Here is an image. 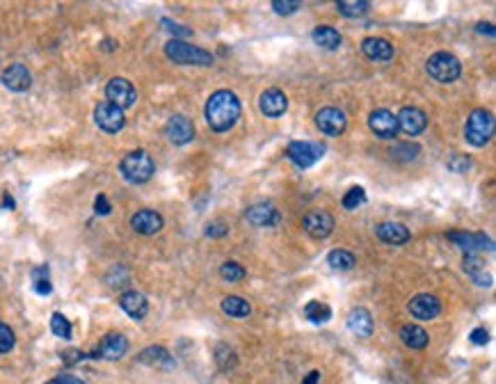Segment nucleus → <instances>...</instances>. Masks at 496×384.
Returning <instances> with one entry per match:
<instances>
[{"label": "nucleus", "mask_w": 496, "mask_h": 384, "mask_svg": "<svg viewBox=\"0 0 496 384\" xmlns=\"http://www.w3.org/2000/svg\"><path fill=\"white\" fill-rule=\"evenodd\" d=\"M240 101L229 90H218L206 101V124L216 133H226L238 124L240 119Z\"/></svg>", "instance_id": "obj_1"}, {"label": "nucleus", "mask_w": 496, "mask_h": 384, "mask_svg": "<svg viewBox=\"0 0 496 384\" xmlns=\"http://www.w3.org/2000/svg\"><path fill=\"white\" fill-rule=\"evenodd\" d=\"M119 172H122V177L129 181V183L142 185L153 177L156 165H153V158L144 149H135V151L126 153V156L122 158V163H119Z\"/></svg>", "instance_id": "obj_2"}, {"label": "nucleus", "mask_w": 496, "mask_h": 384, "mask_svg": "<svg viewBox=\"0 0 496 384\" xmlns=\"http://www.w3.org/2000/svg\"><path fill=\"white\" fill-rule=\"evenodd\" d=\"M494 114L485 110V107H478V110H473L469 114L467 124H465V138L467 142L475 146V149H480V146H485L492 142L494 138Z\"/></svg>", "instance_id": "obj_3"}, {"label": "nucleus", "mask_w": 496, "mask_h": 384, "mask_svg": "<svg viewBox=\"0 0 496 384\" xmlns=\"http://www.w3.org/2000/svg\"><path fill=\"white\" fill-rule=\"evenodd\" d=\"M165 55L172 60L174 64H183V66H211L213 64V53L199 49L183 42V39H172L165 46Z\"/></svg>", "instance_id": "obj_4"}, {"label": "nucleus", "mask_w": 496, "mask_h": 384, "mask_svg": "<svg viewBox=\"0 0 496 384\" xmlns=\"http://www.w3.org/2000/svg\"><path fill=\"white\" fill-rule=\"evenodd\" d=\"M426 71L432 80H437V83H441V85H448V83H455V80L460 78L462 64L453 53L439 51V53H434V55L428 57Z\"/></svg>", "instance_id": "obj_5"}, {"label": "nucleus", "mask_w": 496, "mask_h": 384, "mask_svg": "<svg viewBox=\"0 0 496 384\" xmlns=\"http://www.w3.org/2000/svg\"><path fill=\"white\" fill-rule=\"evenodd\" d=\"M325 153V144L318 142H306V140H295V142L288 144L286 156L293 165H298L300 170H309L323 158Z\"/></svg>", "instance_id": "obj_6"}, {"label": "nucleus", "mask_w": 496, "mask_h": 384, "mask_svg": "<svg viewBox=\"0 0 496 384\" xmlns=\"http://www.w3.org/2000/svg\"><path fill=\"white\" fill-rule=\"evenodd\" d=\"M105 97H108V103L117 105L119 110H126V107H133L138 101V92L133 87L131 80L126 78H112L108 85H105Z\"/></svg>", "instance_id": "obj_7"}, {"label": "nucleus", "mask_w": 496, "mask_h": 384, "mask_svg": "<svg viewBox=\"0 0 496 384\" xmlns=\"http://www.w3.org/2000/svg\"><path fill=\"white\" fill-rule=\"evenodd\" d=\"M94 121L105 133H119L126 126L124 110H119L117 105L108 103V101H101V103L94 107Z\"/></svg>", "instance_id": "obj_8"}, {"label": "nucleus", "mask_w": 496, "mask_h": 384, "mask_svg": "<svg viewBox=\"0 0 496 384\" xmlns=\"http://www.w3.org/2000/svg\"><path fill=\"white\" fill-rule=\"evenodd\" d=\"M316 126L325 133V136L339 138L345 133L348 117L343 110H339V107H323V110L316 112Z\"/></svg>", "instance_id": "obj_9"}, {"label": "nucleus", "mask_w": 496, "mask_h": 384, "mask_svg": "<svg viewBox=\"0 0 496 384\" xmlns=\"http://www.w3.org/2000/svg\"><path fill=\"white\" fill-rule=\"evenodd\" d=\"M448 240H453L460 249H465L467 254H478V252H494V240L487 238L485 233H469V231H451Z\"/></svg>", "instance_id": "obj_10"}, {"label": "nucleus", "mask_w": 496, "mask_h": 384, "mask_svg": "<svg viewBox=\"0 0 496 384\" xmlns=\"http://www.w3.org/2000/svg\"><path fill=\"white\" fill-rule=\"evenodd\" d=\"M302 227L311 238L325 240L334 231V218L327 211H309L302 218Z\"/></svg>", "instance_id": "obj_11"}, {"label": "nucleus", "mask_w": 496, "mask_h": 384, "mask_svg": "<svg viewBox=\"0 0 496 384\" xmlns=\"http://www.w3.org/2000/svg\"><path fill=\"white\" fill-rule=\"evenodd\" d=\"M368 128L380 140H393L398 136V119H395V114L391 110L380 107V110H373L371 117H368Z\"/></svg>", "instance_id": "obj_12"}, {"label": "nucleus", "mask_w": 496, "mask_h": 384, "mask_svg": "<svg viewBox=\"0 0 496 384\" xmlns=\"http://www.w3.org/2000/svg\"><path fill=\"white\" fill-rule=\"evenodd\" d=\"M129 353V339L119 332H110L101 339V346L94 353V359H108V361H117Z\"/></svg>", "instance_id": "obj_13"}, {"label": "nucleus", "mask_w": 496, "mask_h": 384, "mask_svg": "<svg viewBox=\"0 0 496 384\" xmlns=\"http://www.w3.org/2000/svg\"><path fill=\"white\" fill-rule=\"evenodd\" d=\"M165 136L174 146H183L194 140V126L190 119L183 117V114H174L165 126Z\"/></svg>", "instance_id": "obj_14"}, {"label": "nucleus", "mask_w": 496, "mask_h": 384, "mask_svg": "<svg viewBox=\"0 0 496 384\" xmlns=\"http://www.w3.org/2000/svg\"><path fill=\"white\" fill-rule=\"evenodd\" d=\"M395 119H398V131H403L412 138L419 136V133H423L426 126H428L426 112L421 110V107H414V105H405L403 110L395 114Z\"/></svg>", "instance_id": "obj_15"}, {"label": "nucleus", "mask_w": 496, "mask_h": 384, "mask_svg": "<svg viewBox=\"0 0 496 384\" xmlns=\"http://www.w3.org/2000/svg\"><path fill=\"white\" fill-rule=\"evenodd\" d=\"M163 225H165L163 215L153 211V208H142V211H138L131 218V229L140 235H156L163 229Z\"/></svg>", "instance_id": "obj_16"}, {"label": "nucleus", "mask_w": 496, "mask_h": 384, "mask_svg": "<svg viewBox=\"0 0 496 384\" xmlns=\"http://www.w3.org/2000/svg\"><path fill=\"white\" fill-rule=\"evenodd\" d=\"M259 110L263 112L265 117H270V119L281 117V114L288 110L286 94L281 92V90H277V87H270V90H265L259 97Z\"/></svg>", "instance_id": "obj_17"}, {"label": "nucleus", "mask_w": 496, "mask_h": 384, "mask_svg": "<svg viewBox=\"0 0 496 384\" xmlns=\"http://www.w3.org/2000/svg\"><path fill=\"white\" fill-rule=\"evenodd\" d=\"M410 313L417 320H432L441 313V302L430 293H419L410 302Z\"/></svg>", "instance_id": "obj_18"}, {"label": "nucleus", "mask_w": 496, "mask_h": 384, "mask_svg": "<svg viewBox=\"0 0 496 384\" xmlns=\"http://www.w3.org/2000/svg\"><path fill=\"white\" fill-rule=\"evenodd\" d=\"M245 220L250 222L252 227H274L281 222V215L272 204L259 201V204H254L245 211Z\"/></svg>", "instance_id": "obj_19"}, {"label": "nucleus", "mask_w": 496, "mask_h": 384, "mask_svg": "<svg viewBox=\"0 0 496 384\" xmlns=\"http://www.w3.org/2000/svg\"><path fill=\"white\" fill-rule=\"evenodd\" d=\"M0 80H3V85L8 87L10 92H28L32 85V76H30L28 66L21 62L10 64L8 69L3 71Z\"/></svg>", "instance_id": "obj_20"}, {"label": "nucleus", "mask_w": 496, "mask_h": 384, "mask_svg": "<svg viewBox=\"0 0 496 384\" xmlns=\"http://www.w3.org/2000/svg\"><path fill=\"white\" fill-rule=\"evenodd\" d=\"M361 53L373 60V62H389V60H393V46L389 39L384 37H366L364 42H361Z\"/></svg>", "instance_id": "obj_21"}, {"label": "nucleus", "mask_w": 496, "mask_h": 384, "mask_svg": "<svg viewBox=\"0 0 496 384\" xmlns=\"http://www.w3.org/2000/svg\"><path fill=\"white\" fill-rule=\"evenodd\" d=\"M375 235L387 245H405L410 240V229L400 222H382L375 227Z\"/></svg>", "instance_id": "obj_22"}, {"label": "nucleus", "mask_w": 496, "mask_h": 384, "mask_svg": "<svg viewBox=\"0 0 496 384\" xmlns=\"http://www.w3.org/2000/svg\"><path fill=\"white\" fill-rule=\"evenodd\" d=\"M119 307H122L133 320H142L144 316L149 313V300L138 291H126L122 298H119Z\"/></svg>", "instance_id": "obj_23"}, {"label": "nucleus", "mask_w": 496, "mask_h": 384, "mask_svg": "<svg viewBox=\"0 0 496 384\" xmlns=\"http://www.w3.org/2000/svg\"><path fill=\"white\" fill-rule=\"evenodd\" d=\"M348 329L359 336V339H368V336L373 334V316L366 311V309H352L350 313H348Z\"/></svg>", "instance_id": "obj_24"}, {"label": "nucleus", "mask_w": 496, "mask_h": 384, "mask_svg": "<svg viewBox=\"0 0 496 384\" xmlns=\"http://www.w3.org/2000/svg\"><path fill=\"white\" fill-rule=\"evenodd\" d=\"M138 361L149 363V366H156V368H172L174 366L172 355L160 346H151V348L142 350V353L138 355Z\"/></svg>", "instance_id": "obj_25"}, {"label": "nucleus", "mask_w": 496, "mask_h": 384, "mask_svg": "<svg viewBox=\"0 0 496 384\" xmlns=\"http://www.w3.org/2000/svg\"><path fill=\"white\" fill-rule=\"evenodd\" d=\"M311 37H313V42L325 51H337L341 46V42H343L341 32L334 30L332 25H318V28L311 32Z\"/></svg>", "instance_id": "obj_26"}, {"label": "nucleus", "mask_w": 496, "mask_h": 384, "mask_svg": "<svg viewBox=\"0 0 496 384\" xmlns=\"http://www.w3.org/2000/svg\"><path fill=\"white\" fill-rule=\"evenodd\" d=\"M400 339H403L405 346L412 350H423L428 343H430V336H428L426 329L419 325H412V322L405 327H400Z\"/></svg>", "instance_id": "obj_27"}, {"label": "nucleus", "mask_w": 496, "mask_h": 384, "mask_svg": "<svg viewBox=\"0 0 496 384\" xmlns=\"http://www.w3.org/2000/svg\"><path fill=\"white\" fill-rule=\"evenodd\" d=\"M465 272L471 274L478 286H492V274H485V264L475 254L465 256Z\"/></svg>", "instance_id": "obj_28"}, {"label": "nucleus", "mask_w": 496, "mask_h": 384, "mask_svg": "<svg viewBox=\"0 0 496 384\" xmlns=\"http://www.w3.org/2000/svg\"><path fill=\"white\" fill-rule=\"evenodd\" d=\"M327 266H330L332 270L345 272L357 266V259H354L352 252H345V249H332V252L327 254Z\"/></svg>", "instance_id": "obj_29"}, {"label": "nucleus", "mask_w": 496, "mask_h": 384, "mask_svg": "<svg viewBox=\"0 0 496 384\" xmlns=\"http://www.w3.org/2000/svg\"><path fill=\"white\" fill-rule=\"evenodd\" d=\"M222 311L231 318H247L252 313V305L238 295H229V298L222 300Z\"/></svg>", "instance_id": "obj_30"}, {"label": "nucleus", "mask_w": 496, "mask_h": 384, "mask_svg": "<svg viewBox=\"0 0 496 384\" xmlns=\"http://www.w3.org/2000/svg\"><path fill=\"white\" fill-rule=\"evenodd\" d=\"M337 10L339 14H343L348 18H361L368 14L371 3H366V0H341V3H337Z\"/></svg>", "instance_id": "obj_31"}, {"label": "nucleus", "mask_w": 496, "mask_h": 384, "mask_svg": "<svg viewBox=\"0 0 496 384\" xmlns=\"http://www.w3.org/2000/svg\"><path fill=\"white\" fill-rule=\"evenodd\" d=\"M304 318L311 320V322H316V325H320V322H327L332 318V309L327 307L325 302L311 300L309 305L304 307Z\"/></svg>", "instance_id": "obj_32"}, {"label": "nucleus", "mask_w": 496, "mask_h": 384, "mask_svg": "<svg viewBox=\"0 0 496 384\" xmlns=\"http://www.w3.org/2000/svg\"><path fill=\"white\" fill-rule=\"evenodd\" d=\"M419 151H421V146L419 144H414V142H398V144H393L391 146V158L393 160H414L419 156Z\"/></svg>", "instance_id": "obj_33"}, {"label": "nucleus", "mask_w": 496, "mask_h": 384, "mask_svg": "<svg viewBox=\"0 0 496 384\" xmlns=\"http://www.w3.org/2000/svg\"><path fill=\"white\" fill-rule=\"evenodd\" d=\"M51 332L57 336V339H71L73 329H71V322L66 320V316L62 313H53L51 316Z\"/></svg>", "instance_id": "obj_34"}, {"label": "nucleus", "mask_w": 496, "mask_h": 384, "mask_svg": "<svg viewBox=\"0 0 496 384\" xmlns=\"http://www.w3.org/2000/svg\"><path fill=\"white\" fill-rule=\"evenodd\" d=\"M216 361H218V366L222 368V370H231L233 366H236V353L229 348V346H224V343H220V346L216 348Z\"/></svg>", "instance_id": "obj_35"}, {"label": "nucleus", "mask_w": 496, "mask_h": 384, "mask_svg": "<svg viewBox=\"0 0 496 384\" xmlns=\"http://www.w3.org/2000/svg\"><path fill=\"white\" fill-rule=\"evenodd\" d=\"M245 268L236 264V261H226V264L220 266V277H222L224 281H240V279H245Z\"/></svg>", "instance_id": "obj_36"}, {"label": "nucleus", "mask_w": 496, "mask_h": 384, "mask_svg": "<svg viewBox=\"0 0 496 384\" xmlns=\"http://www.w3.org/2000/svg\"><path fill=\"white\" fill-rule=\"evenodd\" d=\"M343 208H348V211H357L359 206H364L366 204V192H364V188H350V190L345 192V197H343Z\"/></svg>", "instance_id": "obj_37"}, {"label": "nucleus", "mask_w": 496, "mask_h": 384, "mask_svg": "<svg viewBox=\"0 0 496 384\" xmlns=\"http://www.w3.org/2000/svg\"><path fill=\"white\" fill-rule=\"evenodd\" d=\"M446 165L453 174H467L469 170H471V160H469L467 156H462V153H453V156L448 158Z\"/></svg>", "instance_id": "obj_38"}, {"label": "nucleus", "mask_w": 496, "mask_h": 384, "mask_svg": "<svg viewBox=\"0 0 496 384\" xmlns=\"http://www.w3.org/2000/svg\"><path fill=\"white\" fill-rule=\"evenodd\" d=\"M14 343H16V336L12 332V327L5 325V322H0V355L10 353V350L14 348Z\"/></svg>", "instance_id": "obj_39"}, {"label": "nucleus", "mask_w": 496, "mask_h": 384, "mask_svg": "<svg viewBox=\"0 0 496 384\" xmlns=\"http://www.w3.org/2000/svg\"><path fill=\"white\" fill-rule=\"evenodd\" d=\"M272 10L281 16H288V14H295L298 10H302V3H298V0H274Z\"/></svg>", "instance_id": "obj_40"}, {"label": "nucleus", "mask_w": 496, "mask_h": 384, "mask_svg": "<svg viewBox=\"0 0 496 384\" xmlns=\"http://www.w3.org/2000/svg\"><path fill=\"white\" fill-rule=\"evenodd\" d=\"M469 339H471L473 346H487L489 341V332L485 327H475L471 334H469Z\"/></svg>", "instance_id": "obj_41"}, {"label": "nucleus", "mask_w": 496, "mask_h": 384, "mask_svg": "<svg viewBox=\"0 0 496 384\" xmlns=\"http://www.w3.org/2000/svg\"><path fill=\"white\" fill-rule=\"evenodd\" d=\"M112 211V206H110V201L105 194H99L96 201H94V213L96 215H108Z\"/></svg>", "instance_id": "obj_42"}, {"label": "nucleus", "mask_w": 496, "mask_h": 384, "mask_svg": "<svg viewBox=\"0 0 496 384\" xmlns=\"http://www.w3.org/2000/svg\"><path fill=\"white\" fill-rule=\"evenodd\" d=\"M226 231H229V229H226L224 222H213V225L206 227V235H211V238H222Z\"/></svg>", "instance_id": "obj_43"}, {"label": "nucleus", "mask_w": 496, "mask_h": 384, "mask_svg": "<svg viewBox=\"0 0 496 384\" xmlns=\"http://www.w3.org/2000/svg\"><path fill=\"white\" fill-rule=\"evenodd\" d=\"M46 384H85L80 377L76 375H57V377H53V380H49Z\"/></svg>", "instance_id": "obj_44"}, {"label": "nucleus", "mask_w": 496, "mask_h": 384, "mask_svg": "<svg viewBox=\"0 0 496 384\" xmlns=\"http://www.w3.org/2000/svg\"><path fill=\"white\" fill-rule=\"evenodd\" d=\"M35 293H39V295H51L53 293L51 281L49 279H37L35 281Z\"/></svg>", "instance_id": "obj_45"}, {"label": "nucleus", "mask_w": 496, "mask_h": 384, "mask_svg": "<svg viewBox=\"0 0 496 384\" xmlns=\"http://www.w3.org/2000/svg\"><path fill=\"white\" fill-rule=\"evenodd\" d=\"M163 25H167V30H170V32H174V35H183V37H187V35H190V30H183V25H177V23H172L170 18H163Z\"/></svg>", "instance_id": "obj_46"}, {"label": "nucleus", "mask_w": 496, "mask_h": 384, "mask_svg": "<svg viewBox=\"0 0 496 384\" xmlns=\"http://www.w3.org/2000/svg\"><path fill=\"white\" fill-rule=\"evenodd\" d=\"M80 359H85V355L83 353H78V350H71V353H66L64 355V363H76Z\"/></svg>", "instance_id": "obj_47"}, {"label": "nucleus", "mask_w": 496, "mask_h": 384, "mask_svg": "<svg viewBox=\"0 0 496 384\" xmlns=\"http://www.w3.org/2000/svg\"><path fill=\"white\" fill-rule=\"evenodd\" d=\"M32 279H49V266H42V268H35L32 270Z\"/></svg>", "instance_id": "obj_48"}, {"label": "nucleus", "mask_w": 496, "mask_h": 384, "mask_svg": "<svg viewBox=\"0 0 496 384\" xmlns=\"http://www.w3.org/2000/svg\"><path fill=\"white\" fill-rule=\"evenodd\" d=\"M475 30H478V32H487L489 37H494V25L492 23H478V25H475Z\"/></svg>", "instance_id": "obj_49"}, {"label": "nucleus", "mask_w": 496, "mask_h": 384, "mask_svg": "<svg viewBox=\"0 0 496 384\" xmlns=\"http://www.w3.org/2000/svg\"><path fill=\"white\" fill-rule=\"evenodd\" d=\"M318 380H320V373H318V370H311V373L304 377L302 384H318Z\"/></svg>", "instance_id": "obj_50"}, {"label": "nucleus", "mask_w": 496, "mask_h": 384, "mask_svg": "<svg viewBox=\"0 0 496 384\" xmlns=\"http://www.w3.org/2000/svg\"><path fill=\"white\" fill-rule=\"evenodd\" d=\"M103 49L105 51H115V42H103Z\"/></svg>", "instance_id": "obj_51"}]
</instances>
